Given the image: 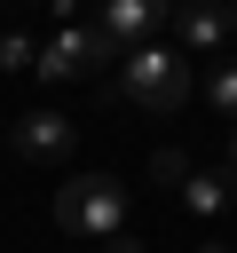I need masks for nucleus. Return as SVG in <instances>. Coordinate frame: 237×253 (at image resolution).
Returning a JSON list of instances; mask_svg holds the SVG:
<instances>
[{
	"label": "nucleus",
	"mask_w": 237,
	"mask_h": 253,
	"mask_svg": "<svg viewBox=\"0 0 237 253\" xmlns=\"http://www.w3.org/2000/svg\"><path fill=\"white\" fill-rule=\"evenodd\" d=\"M182 198H190V213H221V206H237V182L229 174H190Z\"/></svg>",
	"instance_id": "7"
},
{
	"label": "nucleus",
	"mask_w": 237,
	"mask_h": 253,
	"mask_svg": "<svg viewBox=\"0 0 237 253\" xmlns=\"http://www.w3.org/2000/svg\"><path fill=\"white\" fill-rule=\"evenodd\" d=\"M150 182H158V190H182V182H190V158H182V150H150Z\"/></svg>",
	"instance_id": "9"
},
{
	"label": "nucleus",
	"mask_w": 237,
	"mask_h": 253,
	"mask_svg": "<svg viewBox=\"0 0 237 253\" xmlns=\"http://www.w3.org/2000/svg\"><path fill=\"white\" fill-rule=\"evenodd\" d=\"M55 221H63L71 237H118V229H126V190H118V174H71V182L55 190Z\"/></svg>",
	"instance_id": "2"
},
{
	"label": "nucleus",
	"mask_w": 237,
	"mask_h": 253,
	"mask_svg": "<svg viewBox=\"0 0 237 253\" xmlns=\"http://www.w3.org/2000/svg\"><path fill=\"white\" fill-rule=\"evenodd\" d=\"M0 63H8V71H32V63H40V47H32L24 32H8V40H0Z\"/></svg>",
	"instance_id": "10"
},
{
	"label": "nucleus",
	"mask_w": 237,
	"mask_h": 253,
	"mask_svg": "<svg viewBox=\"0 0 237 253\" xmlns=\"http://www.w3.org/2000/svg\"><path fill=\"white\" fill-rule=\"evenodd\" d=\"M205 103H213V119L237 126V63H213V71H205Z\"/></svg>",
	"instance_id": "8"
},
{
	"label": "nucleus",
	"mask_w": 237,
	"mask_h": 253,
	"mask_svg": "<svg viewBox=\"0 0 237 253\" xmlns=\"http://www.w3.org/2000/svg\"><path fill=\"white\" fill-rule=\"evenodd\" d=\"M95 63H118V55L103 47V32H95V24H71L55 47H40V63H32V71H40V79H87Z\"/></svg>",
	"instance_id": "4"
},
{
	"label": "nucleus",
	"mask_w": 237,
	"mask_h": 253,
	"mask_svg": "<svg viewBox=\"0 0 237 253\" xmlns=\"http://www.w3.org/2000/svg\"><path fill=\"white\" fill-rule=\"evenodd\" d=\"M174 16V0H103V16H95V32H103V47L111 55H134L142 40H158V24Z\"/></svg>",
	"instance_id": "3"
},
{
	"label": "nucleus",
	"mask_w": 237,
	"mask_h": 253,
	"mask_svg": "<svg viewBox=\"0 0 237 253\" xmlns=\"http://www.w3.org/2000/svg\"><path fill=\"white\" fill-rule=\"evenodd\" d=\"M198 253H221V245H198Z\"/></svg>",
	"instance_id": "14"
},
{
	"label": "nucleus",
	"mask_w": 237,
	"mask_h": 253,
	"mask_svg": "<svg viewBox=\"0 0 237 253\" xmlns=\"http://www.w3.org/2000/svg\"><path fill=\"white\" fill-rule=\"evenodd\" d=\"M229 32H237V0H229Z\"/></svg>",
	"instance_id": "13"
},
{
	"label": "nucleus",
	"mask_w": 237,
	"mask_h": 253,
	"mask_svg": "<svg viewBox=\"0 0 237 253\" xmlns=\"http://www.w3.org/2000/svg\"><path fill=\"white\" fill-rule=\"evenodd\" d=\"M8 142H16V158H32V166H55V158H71V142H79V126H71L63 111H24Z\"/></svg>",
	"instance_id": "5"
},
{
	"label": "nucleus",
	"mask_w": 237,
	"mask_h": 253,
	"mask_svg": "<svg viewBox=\"0 0 237 253\" xmlns=\"http://www.w3.org/2000/svg\"><path fill=\"white\" fill-rule=\"evenodd\" d=\"M221 174H229V182H237V126H229V166H221Z\"/></svg>",
	"instance_id": "12"
},
{
	"label": "nucleus",
	"mask_w": 237,
	"mask_h": 253,
	"mask_svg": "<svg viewBox=\"0 0 237 253\" xmlns=\"http://www.w3.org/2000/svg\"><path fill=\"white\" fill-rule=\"evenodd\" d=\"M174 32H182V55H205V47H221L229 8L221 0H174Z\"/></svg>",
	"instance_id": "6"
},
{
	"label": "nucleus",
	"mask_w": 237,
	"mask_h": 253,
	"mask_svg": "<svg viewBox=\"0 0 237 253\" xmlns=\"http://www.w3.org/2000/svg\"><path fill=\"white\" fill-rule=\"evenodd\" d=\"M103 253H142V245H134L126 229H118V237H103Z\"/></svg>",
	"instance_id": "11"
},
{
	"label": "nucleus",
	"mask_w": 237,
	"mask_h": 253,
	"mask_svg": "<svg viewBox=\"0 0 237 253\" xmlns=\"http://www.w3.org/2000/svg\"><path fill=\"white\" fill-rule=\"evenodd\" d=\"M190 95H198V63H190L182 47H166V40H142L134 55H118V103L174 119Z\"/></svg>",
	"instance_id": "1"
}]
</instances>
